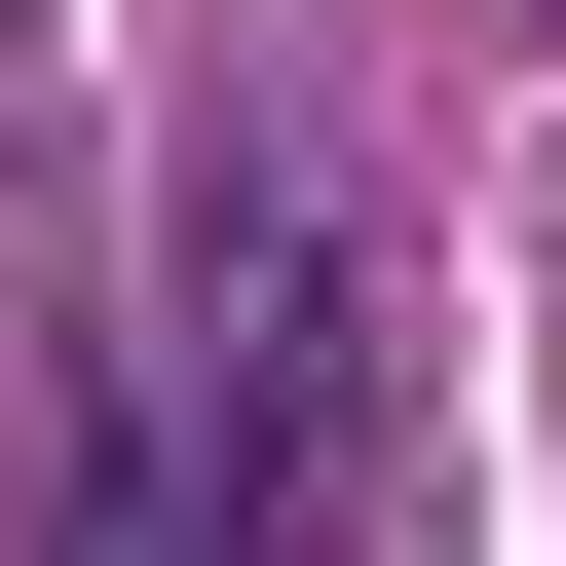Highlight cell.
I'll return each mask as SVG.
<instances>
[{
	"instance_id": "cell-1",
	"label": "cell",
	"mask_w": 566,
	"mask_h": 566,
	"mask_svg": "<svg viewBox=\"0 0 566 566\" xmlns=\"http://www.w3.org/2000/svg\"><path fill=\"white\" fill-rule=\"evenodd\" d=\"M151 340H189V528L227 566H340L378 528V453H416V303H378V189L340 151H227L189 227H151Z\"/></svg>"
}]
</instances>
